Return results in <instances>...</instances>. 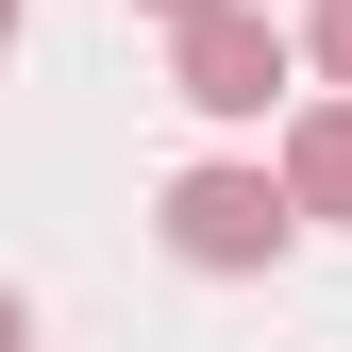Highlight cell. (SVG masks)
I'll return each instance as SVG.
<instances>
[{
    "label": "cell",
    "mask_w": 352,
    "mask_h": 352,
    "mask_svg": "<svg viewBox=\"0 0 352 352\" xmlns=\"http://www.w3.org/2000/svg\"><path fill=\"white\" fill-rule=\"evenodd\" d=\"M151 218H168V252H185V269H218V285H235V269H269V252L302 235V218H285V185H269V168H235V151H218V168H185Z\"/></svg>",
    "instance_id": "7a4b0ae2"
},
{
    "label": "cell",
    "mask_w": 352,
    "mask_h": 352,
    "mask_svg": "<svg viewBox=\"0 0 352 352\" xmlns=\"http://www.w3.org/2000/svg\"><path fill=\"white\" fill-rule=\"evenodd\" d=\"M285 84H302V51L269 34V0H218V17L168 34V101H185V118H269Z\"/></svg>",
    "instance_id": "6da1fadb"
},
{
    "label": "cell",
    "mask_w": 352,
    "mask_h": 352,
    "mask_svg": "<svg viewBox=\"0 0 352 352\" xmlns=\"http://www.w3.org/2000/svg\"><path fill=\"white\" fill-rule=\"evenodd\" d=\"M135 17H168V34H185V17H218V0H135Z\"/></svg>",
    "instance_id": "8992f818"
},
{
    "label": "cell",
    "mask_w": 352,
    "mask_h": 352,
    "mask_svg": "<svg viewBox=\"0 0 352 352\" xmlns=\"http://www.w3.org/2000/svg\"><path fill=\"white\" fill-rule=\"evenodd\" d=\"M269 185H285V218H352V101H302V118H285Z\"/></svg>",
    "instance_id": "3957f363"
},
{
    "label": "cell",
    "mask_w": 352,
    "mask_h": 352,
    "mask_svg": "<svg viewBox=\"0 0 352 352\" xmlns=\"http://www.w3.org/2000/svg\"><path fill=\"white\" fill-rule=\"evenodd\" d=\"M17 17H34V0H0V51H17Z\"/></svg>",
    "instance_id": "52a82bcc"
},
{
    "label": "cell",
    "mask_w": 352,
    "mask_h": 352,
    "mask_svg": "<svg viewBox=\"0 0 352 352\" xmlns=\"http://www.w3.org/2000/svg\"><path fill=\"white\" fill-rule=\"evenodd\" d=\"M0 352H34V302H17V285H0Z\"/></svg>",
    "instance_id": "5b68a950"
},
{
    "label": "cell",
    "mask_w": 352,
    "mask_h": 352,
    "mask_svg": "<svg viewBox=\"0 0 352 352\" xmlns=\"http://www.w3.org/2000/svg\"><path fill=\"white\" fill-rule=\"evenodd\" d=\"M302 67H319L336 101H352V0H319V34H302Z\"/></svg>",
    "instance_id": "277c9868"
}]
</instances>
